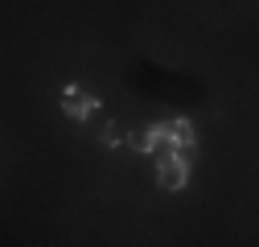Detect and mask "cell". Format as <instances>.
<instances>
[{
  "instance_id": "obj_4",
  "label": "cell",
  "mask_w": 259,
  "mask_h": 247,
  "mask_svg": "<svg viewBox=\"0 0 259 247\" xmlns=\"http://www.w3.org/2000/svg\"><path fill=\"white\" fill-rule=\"evenodd\" d=\"M127 148H132V152H140V157H148V152H152V136H148V128L127 136Z\"/></svg>"
},
{
  "instance_id": "obj_1",
  "label": "cell",
  "mask_w": 259,
  "mask_h": 247,
  "mask_svg": "<svg viewBox=\"0 0 259 247\" xmlns=\"http://www.w3.org/2000/svg\"><path fill=\"white\" fill-rule=\"evenodd\" d=\"M185 181H189V161L185 157H160L156 161V185L160 190L177 194V190H185Z\"/></svg>"
},
{
  "instance_id": "obj_5",
  "label": "cell",
  "mask_w": 259,
  "mask_h": 247,
  "mask_svg": "<svg viewBox=\"0 0 259 247\" xmlns=\"http://www.w3.org/2000/svg\"><path fill=\"white\" fill-rule=\"evenodd\" d=\"M103 144H107V148H119V144H123L119 124H107V128H103Z\"/></svg>"
},
{
  "instance_id": "obj_3",
  "label": "cell",
  "mask_w": 259,
  "mask_h": 247,
  "mask_svg": "<svg viewBox=\"0 0 259 247\" xmlns=\"http://www.w3.org/2000/svg\"><path fill=\"white\" fill-rule=\"evenodd\" d=\"M165 132H169V140H173V152L189 161L193 144H198V132H193V124H189V119L181 115V119H169V124H165Z\"/></svg>"
},
{
  "instance_id": "obj_2",
  "label": "cell",
  "mask_w": 259,
  "mask_h": 247,
  "mask_svg": "<svg viewBox=\"0 0 259 247\" xmlns=\"http://www.w3.org/2000/svg\"><path fill=\"white\" fill-rule=\"evenodd\" d=\"M95 107H99V99H95V95H87L82 87H74V83H70V87H62V111H66L74 124H82Z\"/></svg>"
}]
</instances>
